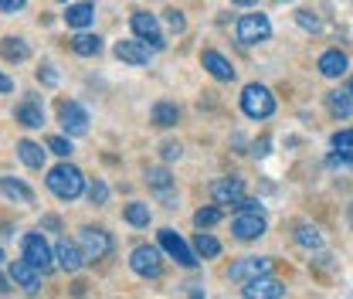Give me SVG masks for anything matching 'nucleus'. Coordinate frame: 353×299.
Instances as JSON below:
<instances>
[{
  "instance_id": "obj_1",
  "label": "nucleus",
  "mask_w": 353,
  "mask_h": 299,
  "mask_svg": "<svg viewBox=\"0 0 353 299\" xmlns=\"http://www.w3.org/2000/svg\"><path fill=\"white\" fill-rule=\"evenodd\" d=\"M48 187H51L54 197H61V201H75V197L85 191V177H82L79 167H72V164H58L54 171L48 173Z\"/></svg>"
},
{
  "instance_id": "obj_2",
  "label": "nucleus",
  "mask_w": 353,
  "mask_h": 299,
  "mask_svg": "<svg viewBox=\"0 0 353 299\" xmlns=\"http://www.w3.org/2000/svg\"><path fill=\"white\" fill-rule=\"evenodd\" d=\"M241 109L252 119H268L275 113V95L265 86H245V92H241Z\"/></svg>"
},
{
  "instance_id": "obj_3",
  "label": "nucleus",
  "mask_w": 353,
  "mask_h": 299,
  "mask_svg": "<svg viewBox=\"0 0 353 299\" xmlns=\"http://www.w3.org/2000/svg\"><path fill=\"white\" fill-rule=\"evenodd\" d=\"M130 269L136 272V276H143V279H157V276L163 272L160 249H157V245H139V249H132Z\"/></svg>"
},
{
  "instance_id": "obj_4",
  "label": "nucleus",
  "mask_w": 353,
  "mask_h": 299,
  "mask_svg": "<svg viewBox=\"0 0 353 299\" xmlns=\"http://www.w3.org/2000/svg\"><path fill=\"white\" fill-rule=\"evenodd\" d=\"M234 35H238V41L241 44H259V41H265V38L272 35V24H268V17H265V14H245V17L238 21Z\"/></svg>"
},
{
  "instance_id": "obj_5",
  "label": "nucleus",
  "mask_w": 353,
  "mask_h": 299,
  "mask_svg": "<svg viewBox=\"0 0 353 299\" xmlns=\"http://www.w3.org/2000/svg\"><path fill=\"white\" fill-rule=\"evenodd\" d=\"M130 28H132V35L136 38H143V41H150V48L153 51H160L163 48V35H160V24H157V17L150 14V10H136L132 14V21H130Z\"/></svg>"
},
{
  "instance_id": "obj_6",
  "label": "nucleus",
  "mask_w": 353,
  "mask_h": 299,
  "mask_svg": "<svg viewBox=\"0 0 353 299\" xmlns=\"http://www.w3.org/2000/svg\"><path fill=\"white\" fill-rule=\"evenodd\" d=\"M79 242H82V252H85L88 262L105 258L112 252V238H109V231H102V228H82V231H79Z\"/></svg>"
},
{
  "instance_id": "obj_7",
  "label": "nucleus",
  "mask_w": 353,
  "mask_h": 299,
  "mask_svg": "<svg viewBox=\"0 0 353 299\" xmlns=\"http://www.w3.org/2000/svg\"><path fill=\"white\" fill-rule=\"evenodd\" d=\"M231 231L238 242H252V238H262L265 235V214L262 211H241L234 214L231 221Z\"/></svg>"
},
{
  "instance_id": "obj_8",
  "label": "nucleus",
  "mask_w": 353,
  "mask_h": 299,
  "mask_svg": "<svg viewBox=\"0 0 353 299\" xmlns=\"http://www.w3.org/2000/svg\"><path fill=\"white\" fill-rule=\"evenodd\" d=\"M241 296L245 299H282L285 296V286L275 279V276H259V279H248L245 286H241Z\"/></svg>"
},
{
  "instance_id": "obj_9",
  "label": "nucleus",
  "mask_w": 353,
  "mask_h": 299,
  "mask_svg": "<svg viewBox=\"0 0 353 299\" xmlns=\"http://www.w3.org/2000/svg\"><path fill=\"white\" fill-rule=\"evenodd\" d=\"M160 249L170 252V255L176 258V265H183V269H194V265H197V255L190 252V245L176 235L174 228H163V231H160Z\"/></svg>"
},
{
  "instance_id": "obj_10",
  "label": "nucleus",
  "mask_w": 353,
  "mask_h": 299,
  "mask_svg": "<svg viewBox=\"0 0 353 299\" xmlns=\"http://www.w3.org/2000/svg\"><path fill=\"white\" fill-rule=\"evenodd\" d=\"M21 252H24V258L34 265V269H41V272H48L51 269V249H48V242H44L41 235H24L21 238Z\"/></svg>"
},
{
  "instance_id": "obj_11",
  "label": "nucleus",
  "mask_w": 353,
  "mask_h": 299,
  "mask_svg": "<svg viewBox=\"0 0 353 299\" xmlns=\"http://www.w3.org/2000/svg\"><path fill=\"white\" fill-rule=\"evenodd\" d=\"M265 272H272V258H241V262H234L231 269H228V279H238V282H248V279H259Z\"/></svg>"
},
{
  "instance_id": "obj_12",
  "label": "nucleus",
  "mask_w": 353,
  "mask_h": 299,
  "mask_svg": "<svg viewBox=\"0 0 353 299\" xmlns=\"http://www.w3.org/2000/svg\"><path fill=\"white\" fill-rule=\"evenodd\" d=\"M211 197H214V204H238L245 197L241 177H221V180H214L211 184Z\"/></svg>"
},
{
  "instance_id": "obj_13",
  "label": "nucleus",
  "mask_w": 353,
  "mask_h": 299,
  "mask_svg": "<svg viewBox=\"0 0 353 299\" xmlns=\"http://www.w3.org/2000/svg\"><path fill=\"white\" fill-rule=\"evenodd\" d=\"M58 113H61V126H65V133L82 136V133L88 129V113L79 106V102H61Z\"/></svg>"
},
{
  "instance_id": "obj_14",
  "label": "nucleus",
  "mask_w": 353,
  "mask_h": 299,
  "mask_svg": "<svg viewBox=\"0 0 353 299\" xmlns=\"http://www.w3.org/2000/svg\"><path fill=\"white\" fill-rule=\"evenodd\" d=\"M10 279H14L24 293H38V286H41V269H34L28 258H21V262L10 265Z\"/></svg>"
},
{
  "instance_id": "obj_15",
  "label": "nucleus",
  "mask_w": 353,
  "mask_h": 299,
  "mask_svg": "<svg viewBox=\"0 0 353 299\" xmlns=\"http://www.w3.org/2000/svg\"><path fill=\"white\" fill-rule=\"evenodd\" d=\"M54 258H58V265H61L65 272H79V269L88 262L85 252H82V245H75V242H58Z\"/></svg>"
},
{
  "instance_id": "obj_16",
  "label": "nucleus",
  "mask_w": 353,
  "mask_h": 299,
  "mask_svg": "<svg viewBox=\"0 0 353 299\" xmlns=\"http://www.w3.org/2000/svg\"><path fill=\"white\" fill-rule=\"evenodd\" d=\"M201 65H204L218 82H231V79H234V68H231V61H228L221 51H204V55H201Z\"/></svg>"
},
{
  "instance_id": "obj_17",
  "label": "nucleus",
  "mask_w": 353,
  "mask_h": 299,
  "mask_svg": "<svg viewBox=\"0 0 353 299\" xmlns=\"http://www.w3.org/2000/svg\"><path fill=\"white\" fill-rule=\"evenodd\" d=\"M116 58L126 65H146L150 61V44L146 41H119L116 44Z\"/></svg>"
},
{
  "instance_id": "obj_18",
  "label": "nucleus",
  "mask_w": 353,
  "mask_h": 299,
  "mask_svg": "<svg viewBox=\"0 0 353 299\" xmlns=\"http://www.w3.org/2000/svg\"><path fill=\"white\" fill-rule=\"evenodd\" d=\"M17 123H21V126H28V129L44 126V109H41V102H34V99H24V102L17 106Z\"/></svg>"
},
{
  "instance_id": "obj_19",
  "label": "nucleus",
  "mask_w": 353,
  "mask_h": 299,
  "mask_svg": "<svg viewBox=\"0 0 353 299\" xmlns=\"http://www.w3.org/2000/svg\"><path fill=\"white\" fill-rule=\"evenodd\" d=\"M319 72H323L326 79H340V75L347 72V55H343V51H326V55L319 58Z\"/></svg>"
},
{
  "instance_id": "obj_20",
  "label": "nucleus",
  "mask_w": 353,
  "mask_h": 299,
  "mask_svg": "<svg viewBox=\"0 0 353 299\" xmlns=\"http://www.w3.org/2000/svg\"><path fill=\"white\" fill-rule=\"evenodd\" d=\"M92 17H95V7H92V3H72V7L65 10V24H68V28H88Z\"/></svg>"
},
{
  "instance_id": "obj_21",
  "label": "nucleus",
  "mask_w": 353,
  "mask_h": 299,
  "mask_svg": "<svg viewBox=\"0 0 353 299\" xmlns=\"http://www.w3.org/2000/svg\"><path fill=\"white\" fill-rule=\"evenodd\" d=\"M17 157H21L24 167H34V171L44 164V150L38 143H31V139H21V143H17Z\"/></svg>"
},
{
  "instance_id": "obj_22",
  "label": "nucleus",
  "mask_w": 353,
  "mask_h": 299,
  "mask_svg": "<svg viewBox=\"0 0 353 299\" xmlns=\"http://www.w3.org/2000/svg\"><path fill=\"white\" fill-rule=\"evenodd\" d=\"M72 51L82 55V58H92V55L102 51V38H99V35H75V38H72Z\"/></svg>"
},
{
  "instance_id": "obj_23",
  "label": "nucleus",
  "mask_w": 353,
  "mask_h": 299,
  "mask_svg": "<svg viewBox=\"0 0 353 299\" xmlns=\"http://www.w3.org/2000/svg\"><path fill=\"white\" fill-rule=\"evenodd\" d=\"M176 119H180V109H176L174 102H157L153 106V123L157 126L170 129V126H176Z\"/></svg>"
},
{
  "instance_id": "obj_24",
  "label": "nucleus",
  "mask_w": 353,
  "mask_h": 299,
  "mask_svg": "<svg viewBox=\"0 0 353 299\" xmlns=\"http://www.w3.org/2000/svg\"><path fill=\"white\" fill-rule=\"evenodd\" d=\"M326 106L333 116H350L353 113V95L350 92H326Z\"/></svg>"
},
{
  "instance_id": "obj_25",
  "label": "nucleus",
  "mask_w": 353,
  "mask_h": 299,
  "mask_svg": "<svg viewBox=\"0 0 353 299\" xmlns=\"http://www.w3.org/2000/svg\"><path fill=\"white\" fill-rule=\"evenodd\" d=\"M194 249H197L201 258H218L221 255V242L214 235H208V231H201V235L194 238Z\"/></svg>"
},
{
  "instance_id": "obj_26",
  "label": "nucleus",
  "mask_w": 353,
  "mask_h": 299,
  "mask_svg": "<svg viewBox=\"0 0 353 299\" xmlns=\"http://www.w3.org/2000/svg\"><path fill=\"white\" fill-rule=\"evenodd\" d=\"M0 191L14 201H31V187H24L21 180H10V177H0Z\"/></svg>"
},
{
  "instance_id": "obj_27",
  "label": "nucleus",
  "mask_w": 353,
  "mask_h": 299,
  "mask_svg": "<svg viewBox=\"0 0 353 299\" xmlns=\"http://www.w3.org/2000/svg\"><path fill=\"white\" fill-rule=\"evenodd\" d=\"M0 51H3L7 61H24L28 58V44L21 41V38H7V41L0 44Z\"/></svg>"
},
{
  "instance_id": "obj_28",
  "label": "nucleus",
  "mask_w": 353,
  "mask_h": 299,
  "mask_svg": "<svg viewBox=\"0 0 353 299\" xmlns=\"http://www.w3.org/2000/svg\"><path fill=\"white\" fill-rule=\"evenodd\" d=\"M146 184L157 187V191H170L174 187V177H170L167 167H153V171H146Z\"/></svg>"
},
{
  "instance_id": "obj_29",
  "label": "nucleus",
  "mask_w": 353,
  "mask_h": 299,
  "mask_svg": "<svg viewBox=\"0 0 353 299\" xmlns=\"http://www.w3.org/2000/svg\"><path fill=\"white\" fill-rule=\"evenodd\" d=\"M296 242H299V245H306V249H319L323 235H319V228H316V224H299V228H296Z\"/></svg>"
},
{
  "instance_id": "obj_30",
  "label": "nucleus",
  "mask_w": 353,
  "mask_h": 299,
  "mask_svg": "<svg viewBox=\"0 0 353 299\" xmlns=\"http://www.w3.org/2000/svg\"><path fill=\"white\" fill-rule=\"evenodd\" d=\"M126 221L136 228H146L150 224V204H130L126 208Z\"/></svg>"
},
{
  "instance_id": "obj_31",
  "label": "nucleus",
  "mask_w": 353,
  "mask_h": 299,
  "mask_svg": "<svg viewBox=\"0 0 353 299\" xmlns=\"http://www.w3.org/2000/svg\"><path fill=\"white\" fill-rule=\"evenodd\" d=\"M218 221H221V211H218V208H201V211L194 214V224H197L201 231H204V228H214Z\"/></svg>"
},
{
  "instance_id": "obj_32",
  "label": "nucleus",
  "mask_w": 353,
  "mask_h": 299,
  "mask_svg": "<svg viewBox=\"0 0 353 299\" xmlns=\"http://www.w3.org/2000/svg\"><path fill=\"white\" fill-rule=\"evenodd\" d=\"M333 150L350 153L353 150V129H340V133H333Z\"/></svg>"
},
{
  "instance_id": "obj_33",
  "label": "nucleus",
  "mask_w": 353,
  "mask_h": 299,
  "mask_svg": "<svg viewBox=\"0 0 353 299\" xmlns=\"http://www.w3.org/2000/svg\"><path fill=\"white\" fill-rule=\"evenodd\" d=\"M48 150L58 153V157H68V153H72V139H65V136H51V139H48Z\"/></svg>"
},
{
  "instance_id": "obj_34",
  "label": "nucleus",
  "mask_w": 353,
  "mask_h": 299,
  "mask_svg": "<svg viewBox=\"0 0 353 299\" xmlns=\"http://www.w3.org/2000/svg\"><path fill=\"white\" fill-rule=\"evenodd\" d=\"M88 197H92V204H105V197H109V187H105L102 180H92V184H88Z\"/></svg>"
},
{
  "instance_id": "obj_35",
  "label": "nucleus",
  "mask_w": 353,
  "mask_h": 299,
  "mask_svg": "<svg viewBox=\"0 0 353 299\" xmlns=\"http://www.w3.org/2000/svg\"><path fill=\"white\" fill-rule=\"evenodd\" d=\"M296 21H299L306 31H319V21L312 17V10H299V14H296Z\"/></svg>"
},
{
  "instance_id": "obj_36",
  "label": "nucleus",
  "mask_w": 353,
  "mask_h": 299,
  "mask_svg": "<svg viewBox=\"0 0 353 299\" xmlns=\"http://www.w3.org/2000/svg\"><path fill=\"white\" fill-rule=\"evenodd\" d=\"M234 208H238V211H262V204H259L255 197H241Z\"/></svg>"
},
{
  "instance_id": "obj_37",
  "label": "nucleus",
  "mask_w": 353,
  "mask_h": 299,
  "mask_svg": "<svg viewBox=\"0 0 353 299\" xmlns=\"http://www.w3.org/2000/svg\"><path fill=\"white\" fill-rule=\"evenodd\" d=\"M167 24H170L174 31H183V14H180V10H167Z\"/></svg>"
},
{
  "instance_id": "obj_38",
  "label": "nucleus",
  "mask_w": 353,
  "mask_h": 299,
  "mask_svg": "<svg viewBox=\"0 0 353 299\" xmlns=\"http://www.w3.org/2000/svg\"><path fill=\"white\" fill-rule=\"evenodd\" d=\"M24 3H28V0H0V10H3V14H14V10H21Z\"/></svg>"
},
{
  "instance_id": "obj_39",
  "label": "nucleus",
  "mask_w": 353,
  "mask_h": 299,
  "mask_svg": "<svg viewBox=\"0 0 353 299\" xmlns=\"http://www.w3.org/2000/svg\"><path fill=\"white\" fill-rule=\"evenodd\" d=\"M38 79H44V82H48V86H54V82H58V72H54V68H51V65H44L41 72H38Z\"/></svg>"
},
{
  "instance_id": "obj_40",
  "label": "nucleus",
  "mask_w": 353,
  "mask_h": 299,
  "mask_svg": "<svg viewBox=\"0 0 353 299\" xmlns=\"http://www.w3.org/2000/svg\"><path fill=\"white\" fill-rule=\"evenodd\" d=\"M180 157V143H163V160H176Z\"/></svg>"
},
{
  "instance_id": "obj_41",
  "label": "nucleus",
  "mask_w": 353,
  "mask_h": 299,
  "mask_svg": "<svg viewBox=\"0 0 353 299\" xmlns=\"http://www.w3.org/2000/svg\"><path fill=\"white\" fill-rule=\"evenodd\" d=\"M0 92H14V82H10L3 72H0Z\"/></svg>"
},
{
  "instance_id": "obj_42",
  "label": "nucleus",
  "mask_w": 353,
  "mask_h": 299,
  "mask_svg": "<svg viewBox=\"0 0 353 299\" xmlns=\"http://www.w3.org/2000/svg\"><path fill=\"white\" fill-rule=\"evenodd\" d=\"M255 153H259V157H265V153H268V139H262V143L255 146Z\"/></svg>"
},
{
  "instance_id": "obj_43",
  "label": "nucleus",
  "mask_w": 353,
  "mask_h": 299,
  "mask_svg": "<svg viewBox=\"0 0 353 299\" xmlns=\"http://www.w3.org/2000/svg\"><path fill=\"white\" fill-rule=\"evenodd\" d=\"M231 3H241V7H252V3H259V0H231Z\"/></svg>"
},
{
  "instance_id": "obj_44",
  "label": "nucleus",
  "mask_w": 353,
  "mask_h": 299,
  "mask_svg": "<svg viewBox=\"0 0 353 299\" xmlns=\"http://www.w3.org/2000/svg\"><path fill=\"white\" fill-rule=\"evenodd\" d=\"M347 92H350V95H353V79H350V86H347Z\"/></svg>"
},
{
  "instance_id": "obj_45",
  "label": "nucleus",
  "mask_w": 353,
  "mask_h": 299,
  "mask_svg": "<svg viewBox=\"0 0 353 299\" xmlns=\"http://www.w3.org/2000/svg\"><path fill=\"white\" fill-rule=\"evenodd\" d=\"M0 262H3V252H0Z\"/></svg>"
}]
</instances>
